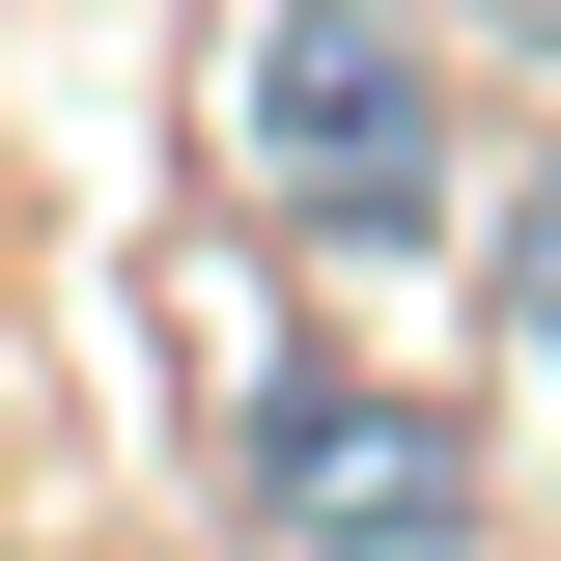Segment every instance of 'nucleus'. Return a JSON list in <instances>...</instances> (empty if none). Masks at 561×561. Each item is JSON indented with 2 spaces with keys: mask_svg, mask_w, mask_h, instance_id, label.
<instances>
[{
  "mask_svg": "<svg viewBox=\"0 0 561 561\" xmlns=\"http://www.w3.org/2000/svg\"><path fill=\"white\" fill-rule=\"evenodd\" d=\"M225 140H253V197L309 225V253H393V225L449 197V28H421V0H253Z\"/></svg>",
  "mask_w": 561,
  "mask_h": 561,
  "instance_id": "nucleus-1",
  "label": "nucleus"
},
{
  "mask_svg": "<svg viewBox=\"0 0 561 561\" xmlns=\"http://www.w3.org/2000/svg\"><path fill=\"white\" fill-rule=\"evenodd\" d=\"M253 534L280 561H478L505 534V478H478V421L449 393H365V365H309V393H253Z\"/></svg>",
  "mask_w": 561,
  "mask_h": 561,
  "instance_id": "nucleus-2",
  "label": "nucleus"
},
{
  "mask_svg": "<svg viewBox=\"0 0 561 561\" xmlns=\"http://www.w3.org/2000/svg\"><path fill=\"white\" fill-rule=\"evenodd\" d=\"M449 28H505V57H561V0H449Z\"/></svg>",
  "mask_w": 561,
  "mask_h": 561,
  "instance_id": "nucleus-4",
  "label": "nucleus"
},
{
  "mask_svg": "<svg viewBox=\"0 0 561 561\" xmlns=\"http://www.w3.org/2000/svg\"><path fill=\"white\" fill-rule=\"evenodd\" d=\"M505 337H561V169L505 197Z\"/></svg>",
  "mask_w": 561,
  "mask_h": 561,
  "instance_id": "nucleus-3",
  "label": "nucleus"
}]
</instances>
